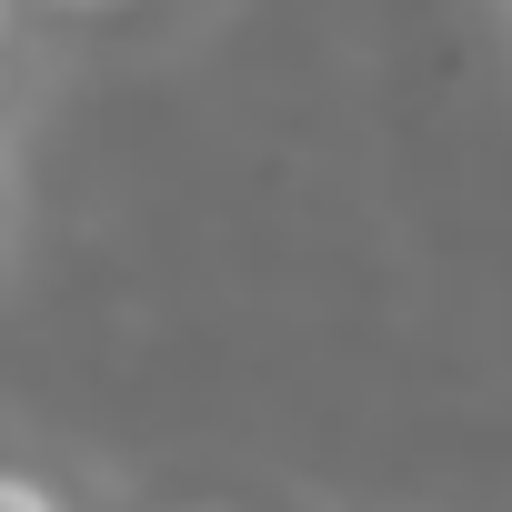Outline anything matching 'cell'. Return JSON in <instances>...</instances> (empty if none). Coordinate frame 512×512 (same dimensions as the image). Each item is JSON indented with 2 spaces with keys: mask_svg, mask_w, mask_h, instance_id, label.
Segmentation results:
<instances>
[{
  "mask_svg": "<svg viewBox=\"0 0 512 512\" xmlns=\"http://www.w3.org/2000/svg\"><path fill=\"white\" fill-rule=\"evenodd\" d=\"M0 512H71L51 482H31V472H0Z\"/></svg>",
  "mask_w": 512,
  "mask_h": 512,
  "instance_id": "obj_1",
  "label": "cell"
},
{
  "mask_svg": "<svg viewBox=\"0 0 512 512\" xmlns=\"http://www.w3.org/2000/svg\"><path fill=\"white\" fill-rule=\"evenodd\" d=\"M51 11H111V0H51Z\"/></svg>",
  "mask_w": 512,
  "mask_h": 512,
  "instance_id": "obj_2",
  "label": "cell"
}]
</instances>
